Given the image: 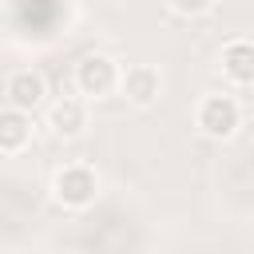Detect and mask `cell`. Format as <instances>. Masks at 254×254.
<instances>
[{
    "instance_id": "5",
    "label": "cell",
    "mask_w": 254,
    "mask_h": 254,
    "mask_svg": "<svg viewBox=\"0 0 254 254\" xmlns=\"http://www.w3.org/2000/svg\"><path fill=\"white\" fill-rule=\"evenodd\" d=\"M119 87H123V95H127L131 103L147 107V103L159 95V71H155L151 64H131V67L119 75Z\"/></svg>"
},
{
    "instance_id": "4",
    "label": "cell",
    "mask_w": 254,
    "mask_h": 254,
    "mask_svg": "<svg viewBox=\"0 0 254 254\" xmlns=\"http://www.w3.org/2000/svg\"><path fill=\"white\" fill-rule=\"evenodd\" d=\"M8 103H12L16 111H24V115L40 111V107L48 103V83H44V75H40V71H16V75L8 79Z\"/></svg>"
},
{
    "instance_id": "9",
    "label": "cell",
    "mask_w": 254,
    "mask_h": 254,
    "mask_svg": "<svg viewBox=\"0 0 254 254\" xmlns=\"http://www.w3.org/2000/svg\"><path fill=\"white\" fill-rule=\"evenodd\" d=\"M179 16H198V12H206L210 8V0H167Z\"/></svg>"
},
{
    "instance_id": "6",
    "label": "cell",
    "mask_w": 254,
    "mask_h": 254,
    "mask_svg": "<svg viewBox=\"0 0 254 254\" xmlns=\"http://www.w3.org/2000/svg\"><path fill=\"white\" fill-rule=\"evenodd\" d=\"M48 127L60 135V139H75L83 127H87V111L79 99H56L48 107Z\"/></svg>"
},
{
    "instance_id": "2",
    "label": "cell",
    "mask_w": 254,
    "mask_h": 254,
    "mask_svg": "<svg viewBox=\"0 0 254 254\" xmlns=\"http://www.w3.org/2000/svg\"><path fill=\"white\" fill-rule=\"evenodd\" d=\"M52 190H56V198L64 206L79 210V206H87L95 198V171H87V167H64V171H56Z\"/></svg>"
},
{
    "instance_id": "8",
    "label": "cell",
    "mask_w": 254,
    "mask_h": 254,
    "mask_svg": "<svg viewBox=\"0 0 254 254\" xmlns=\"http://www.w3.org/2000/svg\"><path fill=\"white\" fill-rule=\"evenodd\" d=\"M32 139V119L16 107L0 111V151H24Z\"/></svg>"
},
{
    "instance_id": "7",
    "label": "cell",
    "mask_w": 254,
    "mask_h": 254,
    "mask_svg": "<svg viewBox=\"0 0 254 254\" xmlns=\"http://www.w3.org/2000/svg\"><path fill=\"white\" fill-rule=\"evenodd\" d=\"M222 71H226L234 83H242V87L254 79V48H250V40L226 44V52H222Z\"/></svg>"
},
{
    "instance_id": "3",
    "label": "cell",
    "mask_w": 254,
    "mask_h": 254,
    "mask_svg": "<svg viewBox=\"0 0 254 254\" xmlns=\"http://www.w3.org/2000/svg\"><path fill=\"white\" fill-rule=\"evenodd\" d=\"M75 83H79L83 95H107V91L119 83V67H115V60L91 52V56L79 60V67H75Z\"/></svg>"
},
{
    "instance_id": "1",
    "label": "cell",
    "mask_w": 254,
    "mask_h": 254,
    "mask_svg": "<svg viewBox=\"0 0 254 254\" xmlns=\"http://www.w3.org/2000/svg\"><path fill=\"white\" fill-rule=\"evenodd\" d=\"M238 119H242V111H238V103H234L230 95H206V99L198 103V127H202L210 139L234 135V131H238Z\"/></svg>"
}]
</instances>
